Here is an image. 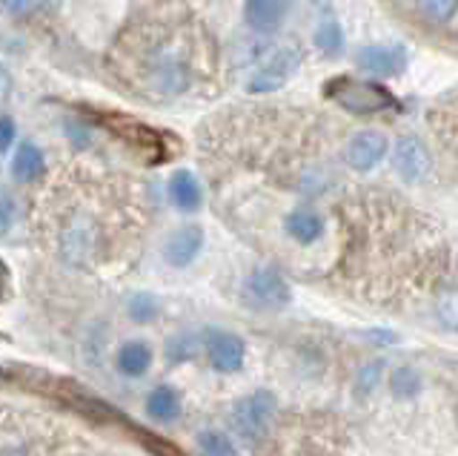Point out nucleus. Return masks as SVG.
<instances>
[{"mask_svg": "<svg viewBox=\"0 0 458 456\" xmlns=\"http://www.w3.org/2000/svg\"><path fill=\"white\" fill-rule=\"evenodd\" d=\"M341 273L355 293L398 302L429 293L450 273V253L436 224L393 195L369 193L344 204Z\"/></svg>", "mask_w": 458, "mask_h": 456, "instance_id": "obj_1", "label": "nucleus"}, {"mask_svg": "<svg viewBox=\"0 0 458 456\" xmlns=\"http://www.w3.org/2000/svg\"><path fill=\"white\" fill-rule=\"evenodd\" d=\"M106 69L121 90L149 104L204 98L221 87V47L186 4L155 0L126 18Z\"/></svg>", "mask_w": 458, "mask_h": 456, "instance_id": "obj_2", "label": "nucleus"}, {"mask_svg": "<svg viewBox=\"0 0 458 456\" xmlns=\"http://www.w3.org/2000/svg\"><path fill=\"white\" fill-rule=\"evenodd\" d=\"M147 190L81 164L52 181L35 216L43 247L75 270H104L123 262L147 233Z\"/></svg>", "mask_w": 458, "mask_h": 456, "instance_id": "obj_3", "label": "nucleus"}, {"mask_svg": "<svg viewBox=\"0 0 458 456\" xmlns=\"http://www.w3.org/2000/svg\"><path fill=\"white\" fill-rule=\"evenodd\" d=\"M0 456H92V448L47 413L0 405Z\"/></svg>", "mask_w": 458, "mask_h": 456, "instance_id": "obj_4", "label": "nucleus"}, {"mask_svg": "<svg viewBox=\"0 0 458 456\" xmlns=\"http://www.w3.org/2000/svg\"><path fill=\"white\" fill-rule=\"evenodd\" d=\"M393 15L415 35H438L441 30L455 35V6L458 0H386Z\"/></svg>", "mask_w": 458, "mask_h": 456, "instance_id": "obj_5", "label": "nucleus"}, {"mask_svg": "<svg viewBox=\"0 0 458 456\" xmlns=\"http://www.w3.org/2000/svg\"><path fill=\"white\" fill-rule=\"evenodd\" d=\"M324 95L347 112H352V116H376V112L395 107V98L384 87H378V83L347 78V75H338L329 81L324 87Z\"/></svg>", "mask_w": 458, "mask_h": 456, "instance_id": "obj_6", "label": "nucleus"}, {"mask_svg": "<svg viewBox=\"0 0 458 456\" xmlns=\"http://www.w3.org/2000/svg\"><path fill=\"white\" fill-rule=\"evenodd\" d=\"M98 124H104L112 135H118L123 144H129L132 150L140 152V159L147 164H157V161H166V144H164V135L143 126L140 121L132 118H123V116H114V112H98Z\"/></svg>", "mask_w": 458, "mask_h": 456, "instance_id": "obj_7", "label": "nucleus"}, {"mask_svg": "<svg viewBox=\"0 0 458 456\" xmlns=\"http://www.w3.org/2000/svg\"><path fill=\"white\" fill-rule=\"evenodd\" d=\"M276 413H278V405H276V399H272V393L258 391V393L243 396L233 410L235 434L247 442V445H258V442L264 439V434L269 431Z\"/></svg>", "mask_w": 458, "mask_h": 456, "instance_id": "obj_8", "label": "nucleus"}, {"mask_svg": "<svg viewBox=\"0 0 458 456\" xmlns=\"http://www.w3.org/2000/svg\"><path fill=\"white\" fill-rule=\"evenodd\" d=\"M243 302L252 310H264V313H276L281 307L290 305V284L286 279L272 267H255L252 273L243 279Z\"/></svg>", "mask_w": 458, "mask_h": 456, "instance_id": "obj_9", "label": "nucleus"}, {"mask_svg": "<svg viewBox=\"0 0 458 456\" xmlns=\"http://www.w3.org/2000/svg\"><path fill=\"white\" fill-rule=\"evenodd\" d=\"M393 169L407 184L424 181L429 176V169H433V159H429L424 141L415 135H401L393 147Z\"/></svg>", "mask_w": 458, "mask_h": 456, "instance_id": "obj_10", "label": "nucleus"}, {"mask_svg": "<svg viewBox=\"0 0 458 456\" xmlns=\"http://www.w3.org/2000/svg\"><path fill=\"white\" fill-rule=\"evenodd\" d=\"M301 66V52L286 47V49H276L269 58L261 64V69L252 75V81L247 83V90L255 95H264V92H276L281 90L286 78H290L295 69Z\"/></svg>", "mask_w": 458, "mask_h": 456, "instance_id": "obj_11", "label": "nucleus"}, {"mask_svg": "<svg viewBox=\"0 0 458 456\" xmlns=\"http://www.w3.org/2000/svg\"><path fill=\"white\" fill-rule=\"evenodd\" d=\"M386 147H390V141H386L384 133H378V130H361V133H355L347 141L344 159H347V164L352 169H358V173H369L372 167L381 164V159L386 155Z\"/></svg>", "mask_w": 458, "mask_h": 456, "instance_id": "obj_12", "label": "nucleus"}, {"mask_svg": "<svg viewBox=\"0 0 458 456\" xmlns=\"http://www.w3.org/2000/svg\"><path fill=\"white\" fill-rule=\"evenodd\" d=\"M204 348H207L209 365L215 370H221V374H235V370L243 367V359H247L243 341L226 331H209L204 339Z\"/></svg>", "mask_w": 458, "mask_h": 456, "instance_id": "obj_13", "label": "nucleus"}, {"mask_svg": "<svg viewBox=\"0 0 458 456\" xmlns=\"http://www.w3.org/2000/svg\"><path fill=\"white\" fill-rule=\"evenodd\" d=\"M324 230H327L324 216L310 210V207H295L293 212H286L284 216V233L301 247L318 245V241L324 238Z\"/></svg>", "mask_w": 458, "mask_h": 456, "instance_id": "obj_14", "label": "nucleus"}, {"mask_svg": "<svg viewBox=\"0 0 458 456\" xmlns=\"http://www.w3.org/2000/svg\"><path fill=\"white\" fill-rule=\"evenodd\" d=\"M293 6L295 0H247L243 4V18L255 32H276L290 18Z\"/></svg>", "mask_w": 458, "mask_h": 456, "instance_id": "obj_15", "label": "nucleus"}, {"mask_svg": "<svg viewBox=\"0 0 458 456\" xmlns=\"http://www.w3.org/2000/svg\"><path fill=\"white\" fill-rule=\"evenodd\" d=\"M204 247V230L195 224L181 227L178 233H172L166 241V262L175 267H186L190 262H195V255Z\"/></svg>", "mask_w": 458, "mask_h": 456, "instance_id": "obj_16", "label": "nucleus"}, {"mask_svg": "<svg viewBox=\"0 0 458 456\" xmlns=\"http://www.w3.org/2000/svg\"><path fill=\"white\" fill-rule=\"evenodd\" d=\"M358 66L367 69L372 75H398V73H404L407 55L390 47H367L358 52Z\"/></svg>", "mask_w": 458, "mask_h": 456, "instance_id": "obj_17", "label": "nucleus"}, {"mask_svg": "<svg viewBox=\"0 0 458 456\" xmlns=\"http://www.w3.org/2000/svg\"><path fill=\"white\" fill-rule=\"evenodd\" d=\"M43 173H47V159H43V152L32 144V141H26V144H21L18 152H14L12 176L18 178L21 184H32Z\"/></svg>", "mask_w": 458, "mask_h": 456, "instance_id": "obj_18", "label": "nucleus"}, {"mask_svg": "<svg viewBox=\"0 0 458 456\" xmlns=\"http://www.w3.org/2000/svg\"><path fill=\"white\" fill-rule=\"evenodd\" d=\"M147 413L157 425H169L181 417V399L169 384H157L147 396Z\"/></svg>", "mask_w": 458, "mask_h": 456, "instance_id": "obj_19", "label": "nucleus"}, {"mask_svg": "<svg viewBox=\"0 0 458 456\" xmlns=\"http://www.w3.org/2000/svg\"><path fill=\"white\" fill-rule=\"evenodd\" d=\"M166 193H169V202L178 210L192 212L200 207V184L192 173H186V169H178V173L169 178Z\"/></svg>", "mask_w": 458, "mask_h": 456, "instance_id": "obj_20", "label": "nucleus"}, {"mask_svg": "<svg viewBox=\"0 0 458 456\" xmlns=\"http://www.w3.org/2000/svg\"><path fill=\"white\" fill-rule=\"evenodd\" d=\"M149 365H152V350L147 341H126V345L118 350V367L129 379L143 376L149 370Z\"/></svg>", "mask_w": 458, "mask_h": 456, "instance_id": "obj_21", "label": "nucleus"}, {"mask_svg": "<svg viewBox=\"0 0 458 456\" xmlns=\"http://www.w3.org/2000/svg\"><path fill=\"white\" fill-rule=\"evenodd\" d=\"M198 448L204 451V456H235L233 439L221 431H204L198 434Z\"/></svg>", "mask_w": 458, "mask_h": 456, "instance_id": "obj_22", "label": "nucleus"}, {"mask_svg": "<svg viewBox=\"0 0 458 456\" xmlns=\"http://www.w3.org/2000/svg\"><path fill=\"white\" fill-rule=\"evenodd\" d=\"M344 44V35L338 30V23L335 21H329V23H321V30L315 32V47L324 49V52H338Z\"/></svg>", "mask_w": 458, "mask_h": 456, "instance_id": "obj_23", "label": "nucleus"}, {"mask_svg": "<svg viewBox=\"0 0 458 456\" xmlns=\"http://www.w3.org/2000/svg\"><path fill=\"white\" fill-rule=\"evenodd\" d=\"M390 382L398 396H415V391H419V376H415V370L410 367H398Z\"/></svg>", "mask_w": 458, "mask_h": 456, "instance_id": "obj_24", "label": "nucleus"}, {"mask_svg": "<svg viewBox=\"0 0 458 456\" xmlns=\"http://www.w3.org/2000/svg\"><path fill=\"white\" fill-rule=\"evenodd\" d=\"M14 219H18V202L9 190L0 187V233H9Z\"/></svg>", "mask_w": 458, "mask_h": 456, "instance_id": "obj_25", "label": "nucleus"}, {"mask_svg": "<svg viewBox=\"0 0 458 456\" xmlns=\"http://www.w3.org/2000/svg\"><path fill=\"white\" fill-rule=\"evenodd\" d=\"M129 313H132V319H135V322H149V319H155L157 305H155V298H152V296L140 293V296L132 298V302H129Z\"/></svg>", "mask_w": 458, "mask_h": 456, "instance_id": "obj_26", "label": "nucleus"}, {"mask_svg": "<svg viewBox=\"0 0 458 456\" xmlns=\"http://www.w3.org/2000/svg\"><path fill=\"white\" fill-rule=\"evenodd\" d=\"M14 141V124L12 118H0V152H6Z\"/></svg>", "mask_w": 458, "mask_h": 456, "instance_id": "obj_27", "label": "nucleus"}, {"mask_svg": "<svg viewBox=\"0 0 458 456\" xmlns=\"http://www.w3.org/2000/svg\"><path fill=\"white\" fill-rule=\"evenodd\" d=\"M9 90H12V75H9V69L0 64V101L9 95Z\"/></svg>", "mask_w": 458, "mask_h": 456, "instance_id": "obj_28", "label": "nucleus"}, {"mask_svg": "<svg viewBox=\"0 0 458 456\" xmlns=\"http://www.w3.org/2000/svg\"><path fill=\"white\" fill-rule=\"evenodd\" d=\"M6 290H9V267L4 259H0V298L6 296Z\"/></svg>", "mask_w": 458, "mask_h": 456, "instance_id": "obj_29", "label": "nucleus"}, {"mask_svg": "<svg viewBox=\"0 0 458 456\" xmlns=\"http://www.w3.org/2000/svg\"><path fill=\"white\" fill-rule=\"evenodd\" d=\"M0 376H4V374H0Z\"/></svg>", "mask_w": 458, "mask_h": 456, "instance_id": "obj_30", "label": "nucleus"}]
</instances>
